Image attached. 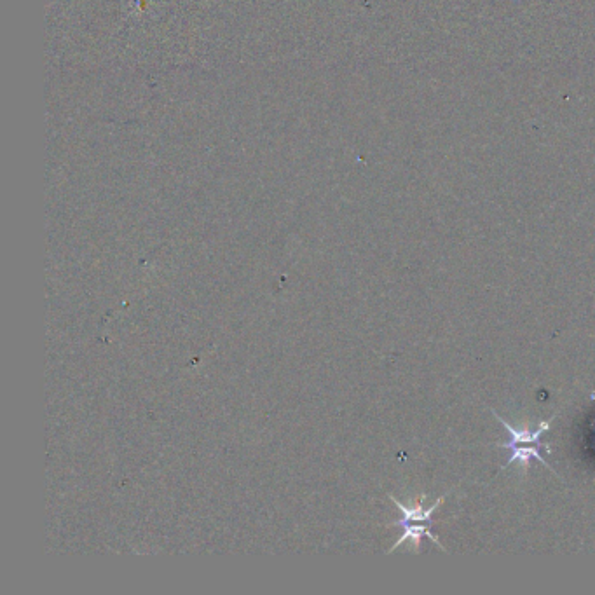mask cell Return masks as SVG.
Masks as SVG:
<instances>
[{"label": "cell", "mask_w": 595, "mask_h": 595, "mask_svg": "<svg viewBox=\"0 0 595 595\" xmlns=\"http://www.w3.org/2000/svg\"><path fill=\"white\" fill-rule=\"evenodd\" d=\"M493 414L494 418L500 421L503 428H505V430L508 431V435H510V442L498 445L501 449H508V451H510V458H508L507 465L503 466V470H505L507 466L513 465V463H519L520 470L526 475L529 466H531V461L536 459V461H540L541 465H545L547 470L554 472L552 466L548 465L545 458L541 456V449H545V451L550 454V447L543 444L540 440L541 435L547 433L548 428H550V421H543L536 430H527V428L517 430V428H513L512 425H508L507 421L501 418L500 414H496L494 411Z\"/></svg>", "instance_id": "cell-1"}, {"label": "cell", "mask_w": 595, "mask_h": 595, "mask_svg": "<svg viewBox=\"0 0 595 595\" xmlns=\"http://www.w3.org/2000/svg\"><path fill=\"white\" fill-rule=\"evenodd\" d=\"M390 500L393 501V503L397 505L398 510L402 512V519L393 522L391 526H400L404 529V534L400 536V540L390 548V554L395 548H398L402 543H405V541H411L414 550L419 552V550H421V541H423L425 536L445 552L444 545L440 543V540H438L435 534L431 533V527H433V513L437 512V508L444 503L445 496L438 498L430 508H425V496H421L418 503H416V507L412 508L405 507L404 503H400V501H398L395 496H391V494Z\"/></svg>", "instance_id": "cell-2"}, {"label": "cell", "mask_w": 595, "mask_h": 595, "mask_svg": "<svg viewBox=\"0 0 595 595\" xmlns=\"http://www.w3.org/2000/svg\"><path fill=\"white\" fill-rule=\"evenodd\" d=\"M589 447H590V449H592V452H594V454H595V425L592 426V433H590Z\"/></svg>", "instance_id": "cell-3"}]
</instances>
